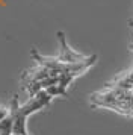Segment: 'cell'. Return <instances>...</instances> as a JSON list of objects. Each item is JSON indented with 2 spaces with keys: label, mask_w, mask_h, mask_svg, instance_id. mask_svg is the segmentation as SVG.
Wrapping results in <instances>:
<instances>
[{
  "label": "cell",
  "mask_w": 133,
  "mask_h": 135,
  "mask_svg": "<svg viewBox=\"0 0 133 135\" xmlns=\"http://www.w3.org/2000/svg\"><path fill=\"white\" fill-rule=\"evenodd\" d=\"M52 100H53V97L45 90H41L33 97H29L27 102L23 105H20V102H18V96H14L11 100V105H9V115L12 117V122H14L12 135H30L27 132L29 115L48 106Z\"/></svg>",
  "instance_id": "1"
},
{
  "label": "cell",
  "mask_w": 133,
  "mask_h": 135,
  "mask_svg": "<svg viewBox=\"0 0 133 135\" xmlns=\"http://www.w3.org/2000/svg\"><path fill=\"white\" fill-rule=\"evenodd\" d=\"M56 37H58V41H59V55L56 56L60 62H65V64H76V62H83L88 59L86 55H82L76 52L74 49H71V46L66 41L65 33L62 31L56 32Z\"/></svg>",
  "instance_id": "2"
},
{
  "label": "cell",
  "mask_w": 133,
  "mask_h": 135,
  "mask_svg": "<svg viewBox=\"0 0 133 135\" xmlns=\"http://www.w3.org/2000/svg\"><path fill=\"white\" fill-rule=\"evenodd\" d=\"M12 126H14V122L11 115L3 118L0 122V135H12Z\"/></svg>",
  "instance_id": "3"
},
{
  "label": "cell",
  "mask_w": 133,
  "mask_h": 135,
  "mask_svg": "<svg viewBox=\"0 0 133 135\" xmlns=\"http://www.w3.org/2000/svg\"><path fill=\"white\" fill-rule=\"evenodd\" d=\"M8 115H9V108H6V106H3V105H0V122H2L3 118H6Z\"/></svg>",
  "instance_id": "4"
}]
</instances>
